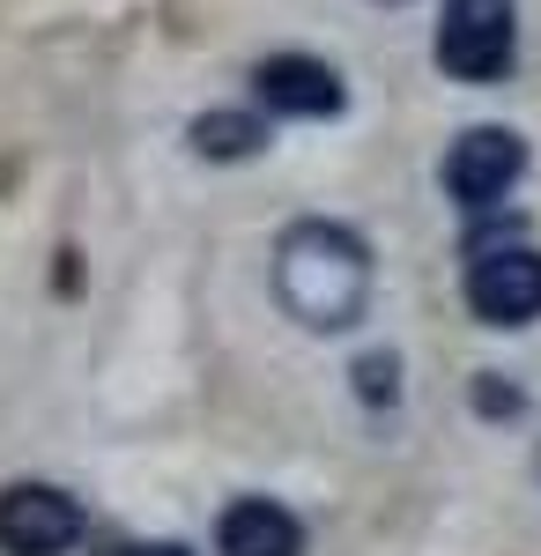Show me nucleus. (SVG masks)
I'll list each match as a JSON object with an SVG mask.
<instances>
[{
    "label": "nucleus",
    "instance_id": "obj_11",
    "mask_svg": "<svg viewBox=\"0 0 541 556\" xmlns=\"http://www.w3.org/2000/svg\"><path fill=\"white\" fill-rule=\"evenodd\" d=\"M119 556H193V549H186V542H126Z\"/></svg>",
    "mask_w": 541,
    "mask_h": 556
},
{
    "label": "nucleus",
    "instance_id": "obj_9",
    "mask_svg": "<svg viewBox=\"0 0 541 556\" xmlns=\"http://www.w3.org/2000/svg\"><path fill=\"white\" fill-rule=\"evenodd\" d=\"M349 379H356V401H372V408H393V401H401V356H393V349H378V356H364Z\"/></svg>",
    "mask_w": 541,
    "mask_h": 556
},
{
    "label": "nucleus",
    "instance_id": "obj_12",
    "mask_svg": "<svg viewBox=\"0 0 541 556\" xmlns=\"http://www.w3.org/2000/svg\"><path fill=\"white\" fill-rule=\"evenodd\" d=\"M386 8H401V0H386Z\"/></svg>",
    "mask_w": 541,
    "mask_h": 556
},
{
    "label": "nucleus",
    "instance_id": "obj_7",
    "mask_svg": "<svg viewBox=\"0 0 541 556\" xmlns=\"http://www.w3.org/2000/svg\"><path fill=\"white\" fill-rule=\"evenodd\" d=\"M215 556H304V519L282 497H230L215 513Z\"/></svg>",
    "mask_w": 541,
    "mask_h": 556
},
{
    "label": "nucleus",
    "instance_id": "obj_4",
    "mask_svg": "<svg viewBox=\"0 0 541 556\" xmlns=\"http://www.w3.org/2000/svg\"><path fill=\"white\" fill-rule=\"evenodd\" d=\"M460 298L482 327H527L541 319V253L534 245H475L467 275H460Z\"/></svg>",
    "mask_w": 541,
    "mask_h": 556
},
{
    "label": "nucleus",
    "instance_id": "obj_6",
    "mask_svg": "<svg viewBox=\"0 0 541 556\" xmlns=\"http://www.w3.org/2000/svg\"><path fill=\"white\" fill-rule=\"evenodd\" d=\"M252 97L267 112H282V119H341L349 83H341V67H327L319 52H267L252 67Z\"/></svg>",
    "mask_w": 541,
    "mask_h": 556
},
{
    "label": "nucleus",
    "instance_id": "obj_1",
    "mask_svg": "<svg viewBox=\"0 0 541 556\" xmlns=\"http://www.w3.org/2000/svg\"><path fill=\"white\" fill-rule=\"evenodd\" d=\"M372 245L341 215H297L275 238V304L312 334H349L372 304Z\"/></svg>",
    "mask_w": 541,
    "mask_h": 556
},
{
    "label": "nucleus",
    "instance_id": "obj_3",
    "mask_svg": "<svg viewBox=\"0 0 541 556\" xmlns=\"http://www.w3.org/2000/svg\"><path fill=\"white\" fill-rule=\"evenodd\" d=\"M527 178V141L512 127H467L453 134L445 164H438V186L460 215H490L512 201V186Z\"/></svg>",
    "mask_w": 541,
    "mask_h": 556
},
{
    "label": "nucleus",
    "instance_id": "obj_10",
    "mask_svg": "<svg viewBox=\"0 0 541 556\" xmlns=\"http://www.w3.org/2000/svg\"><path fill=\"white\" fill-rule=\"evenodd\" d=\"M467 408H475V416H490V424H512L527 401H519V386L504 379V371H475V386H467Z\"/></svg>",
    "mask_w": 541,
    "mask_h": 556
},
{
    "label": "nucleus",
    "instance_id": "obj_2",
    "mask_svg": "<svg viewBox=\"0 0 541 556\" xmlns=\"http://www.w3.org/2000/svg\"><path fill=\"white\" fill-rule=\"evenodd\" d=\"M519 60V8L512 0H445L438 8V67L453 83H504Z\"/></svg>",
    "mask_w": 541,
    "mask_h": 556
},
{
    "label": "nucleus",
    "instance_id": "obj_8",
    "mask_svg": "<svg viewBox=\"0 0 541 556\" xmlns=\"http://www.w3.org/2000/svg\"><path fill=\"white\" fill-rule=\"evenodd\" d=\"M186 149L209 156V164H252V156L267 149V119L246 112V104H209V112H193Z\"/></svg>",
    "mask_w": 541,
    "mask_h": 556
},
{
    "label": "nucleus",
    "instance_id": "obj_5",
    "mask_svg": "<svg viewBox=\"0 0 541 556\" xmlns=\"http://www.w3.org/2000/svg\"><path fill=\"white\" fill-rule=\"evenodd\" d=\"M89 534V513L60 482H0V556H67Z\"/></svg>",
    "mask_w": 541,
    "mask_h": 556
}]
</instances>
